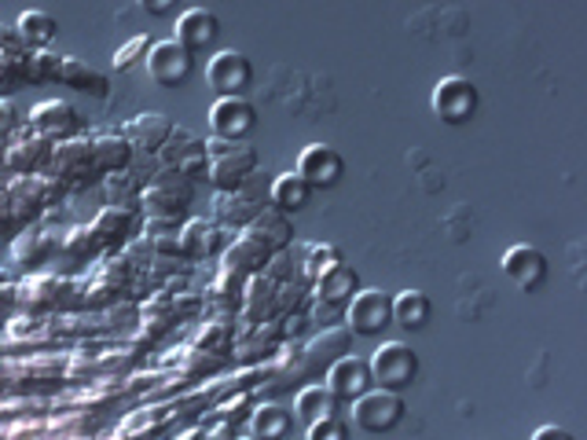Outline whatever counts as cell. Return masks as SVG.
Wrapping results in <instances>:
<instances>
[{
    "instance_id": "obj_1",
    "label": "cell",
    "mask_w": 587,
    "mask_h": 440,
    "mask_svg": "<svg viewBox=\"0 0 587 440\" xmlns=\"http://www.w3.org/2000/svg\"><path fill=\"white\" fill-rule=\"evenodd\" d=\"M206 158H210V184L217 191H243V184L258 172V150L250 144L232 140H206Z\"/></svg>"
},
{
    "instance_id": "obj_2",
    "label": "cell",
    "mask_w": 587,
    "mask_h": 440,
    "mask_svg": "<svg viewBox=\"0 0 587 440\" xmlns=\"http://www.w3.org/2000/svg\"><path fill=\"white\" fill-rule=\"evenodd\" d=\"M367 364H371L375 389H386V392H405L419 378V353L408 342H382Z\"/></svg>"
},
{
    "instance_id": "obj_3",
    "label": "cell",
    "mask_w": 587,
    "mask_h": 440,
    "mask_svg": "<svg viewBox=\"0 0 587 440\" xmlns=\"http://www.w3.org/2000/svg\"><path fill=\"white\" fill-rule=\"evenodd\" d=\"M386 327H394V294L364 286L349 305H345V331L353 338H378Z\"/></svg>"
},
{
    "instance_id": "obj_4",
    "label": "cell",
    "mask_w": 587,
    "mask_h": 440,
    "mask_svg": "<svg viewBox=\"0 0 587 440\" xmlns=\"http://www.w3.org/2000/svg\"><path fill=\"white\" fill-rule=\"evenodd\" d=\"M60 195V184L49 177H11L0 191V202L11 220H38Z\"/></svg>"
},
{
    "instance_id": "obj_5",
    "label": "cell",
    "mask_w": 587,
    "mask_h": 440,
    "mask_svg": "<svg viewBox=\"0 0 587 440\" xmlns=\"http://www.w3.org/2000/svg\"><path fill=\"white\" fill-rule=\"evenodd\" d=\"M191 206V184L177 177L169 169H158L151 180L144 184L140 191V210L144 217H163V220H177L184 210Z\"/></svg>"
},
{
    "instance_id": "obj_6",
    "label": "cell",
    "mask_w": 587,
    "mask_h": 440,
    "mask_svg": "<svg viewBox=\"0 0 587 440\" xmlns=\"http://www.w3.org/2000/svg\"><path fill=\"white\" fill-rule=\"evenodd\" d=\"M478 85L470 77H441L433 85V96H430V107L433 114L441 118L444 125H467V122H474V114H478Z\"/></svg>"
},
{
    "instance_id": "obj_7",
    "label": "cell",
    "mask_w": 587,
    "mask_h": 440,
    "mask_svg": "<svg viewBox=\"0 0 587 440\" xmlns=\"http://www.w3.org/2000/svg\"><path fill=\"white\" fill-rule=\"evenodd\" d=\"M206 81L210 88H217L221 99H247V92L253 85V63L247 52L224 49L206 63Z\"/></svg>"
},
{
    "instance_id": "obj_8",
    "label": "cell",
    "mask_w": 587,
    "mask_h": 440,
    "mask_svg": "<svg viewBox=\"0 0 587 440\" xmlns=\"http://www.w3.org/2000/svg\"><path fill=\"white\" fill-rule=\"evenodd\" d=\"M400 419H405V397H400V392L371 389L367 397L353 404V422L360 426L364 433H389V430H397Z\"/></svg>"
},
{
    "instance_id": "obj_9",
    "label": "cell",
    "mask_w": 587,
    "mask_h": 440,
    "mask_svg": "<svg viewBox=\"0 0 587 440\" xmlns=\"http://www.w3.org/2000/svg\"><path fill=\"white\" fill-rule=\"evenodd\" d=\"M147 77L163 88H184L195 74V55H188L177 41H155L147 52Z\"/></svg>"
},
{
    "instance_id": "obj_10",
    "label": "cell",
    "mask_w": 587,
    "mask_h": 440,
    "mask_svg": "<svg viewBox=\"0 0 587 440\" xmlns=\"http://www.w3.org/2000/svg\"><path fill=\"white\" fill-rule=\"evenodd\" d=\"M297 177H302L313 191H327L338 188L345 177V158L338 155L335 147L327 144H308L302 155H297Z\"/></svg>"
},
{
    "instance_id": "obj_11",
    "label": "cell",
    "mask_w": 587,
    "mask_h": 440,
    "mask_svg": "<svg viewBox=\"0 0 587 440\" xmlns=\"http://www.w3.org/2000/svg\"><path fill=\"white\" fill-rule=\"evenodd\" d=\"M210 129L217 140L247 144V136L258 129V111L250 99H217L210 107Z\"/></svg>"
},
{
    "instance_id": "obj_12",
    "label": "cell",
    "mask_w": 587,
    "mask_h": 440,
    "mask_svg": "<svg viewBox=\"0 0 587 440\" xmlns=\"http://www.w3.org/2000/svg\"><path fill=\"white\" fill-rule=\"evenodd\" d=\"M52 147H55V144H49L44 136H38L33 129H19V133L8 140V161H4V169L15 172V177H38L41 169H49Z\"/></svg>"
},
{
    "instance_id": "obj_13",
    "label": "cell",
    "mask_w": 587,
    "mask_h": 440,
    "mask_svg": "<svg viewBox=\"0 0 587 440\" xmlns=\"http://www.w3.org/2000/svg\"><path fill=\"white\" fill-rule=\"evenodd\" d=\"M324 386L335 392L342 404H356L360 397L375 389V378H371V364L364 360V356H342V360L327 370V381Z\"/></svg>"
},
{
    "instance_id": "obj_14",
    "label": "cell",
    "mask_w": 587,
    "mask_h": 440,
    "mask_svg": "<svg viewBox=\"0 0 587 440\" xmlns=\"http://www.w3.org/2000/svg\"><path fill=\"white\" fill-rule=\"evenodd\" d=\"M122 136L129 140L133 150H140L147 158H158V150H163L172 136V118L163 111H144L122 125Z\"/></svg>"
},
{
    "instance_id": "obj_15",
    "label": "cell",
    "mask_w": 587,
    "mask_h": 440,
    "mask_svg": "<svg viewBox=\"0 0 587 440\" xmlns=\"http://www.w3.org/2000/svg\"><path fill=\"white\" fill-rule=\"evenodd\" d=\"M349 353H353V334L345 327H324V334H316V338L302 349L308 378L327 375V370L335 367L342 356H349Z\"/></svg>"
},
{
    "instance_id": "obj_16",
    "label": "cell",
    "mask_w": 587,
    "mask_h": 440,
    "mask_svg": "<svg viewBox=\"0 0 587 440\" xmlns=\"http://www.w3.org/2000/svg\"><path fill=\"white\" fill-rule=\"evenodd\" d=\"M88 228H92V235H96L99 250H125L136 235H140V217H136V210L103 206Z\"/></svg>"
},
{
    "instance_id": "obj_17",
    "label": "cell",
    "mask_w": 587,
    "mask_h": 440,
    "mask_svg": "<svg viewBox=\"0 0 587 440\" xmlns=\"http://www.w3.org/2000/svg\"><path fill=\"white\" fill-rule=\"evenodd\" d=\"M503 272L506 280L517 283V291L533 294L547 283V258L536 247H528V242H517V247L503 253Z\"/></svg>"
},
{
    "instance_id": "obj_18",
    "label": "cell",
    "mask_w": 587,
    "mask_h": 440,
    "mask_svg": "<svg viewBox=\"0 0 587 440\" xmlns=\"http://www.w3.org/2000/svg\"><path fill=\"white\" fill-rule=\"evenodd\" d=\"M172 41H177L188 55L210 52L213 44L221 41V19H217L213 11H206V8L184 11V15L177 19V38H172Z\"/></svg>"
},
{
    "instance_id": "obj_19",
    "label": "cell",
    "mask_w": 587,
    "mask_h": 440,
    "mask_svg": "<svg viewBox=\"0 0 587 440\" xmlns=\"http://www.w3.org/2000/svg\"><path fill=\"white\" fill-rule=\"evenodd\" d=\"M30 129L44 136L49 144L74 140L77 133V111L66 99H44L30 111Z\"/></svg>"
},
{
    "instance_id": "obj_20",
    "label": "cell",
    "mask_w": 587,
    "mask_h": 440,
    "mask_svg": "<svg viewBox=\"0 0 587 440\" xmlns=\"http://www.w3.org/2000/svg\"><path fill=\"white\" fill-rule=\"evenodd\" d=\"M55 184H71V180H85L92 177V140H82V136H74V140H63L52 147V161H49Z\"/></svg>"
},
{
    "instance_id": "obj_21",
    "label": "cell",
    "mask_w": 587,
    "mask_h": 440,
    "mask_svg": "<svg viewBox=\"0 0 587 440\" xmlns=\"http://www.w3.org/2000/svg\"><path fill=\"white\" fill-rule=\"evenodd\" d=\"M360 291H364V286H360V272H356L353 264H345V261L335 264V269H327L313 283L316 301H319V305H327V308H345Z\"/></svg>"
},
{
    "instance_id": "obj_22",
    "label": "cell",
    "mask_w": 587,
    "mask_h": 440,
    "mask_svg": "<svg viewBox=\"0 0 587 440\" xmlns=\"http://www.w3.org/2000/svg\"><path fill=\"white\" fill-rule=\"evenodd\" d=\"M243 235H250L253 242H261L269 253H283V250H291L294 247V220L280 213V210H261L258 220L243 231Z\"/></svg>"
},
{
    "instance_id": "obj_23",
    "label": "cell",
    "mask_w": 587,
    "mask_h": 440,
    "mask_svg": "<svg viewBox=\"0 0 587 440\" xmlns=\"http://www.w3.org/2000/svg\"><path fill=\"white\" fill-rule=\"evenodd\" d=\"M180 258L188 261H206L217 250H224V228H217L213 220H188L180 224Z\"/></svg>"
},
{
    "instance_id": "obj_24",
    "label": "cell",
    "mask_w": 587,
    "mask_h": 440,
    "mask_svg": "<svg viewBox=\"0 0 587 440\" xmlns=\"http://www.w3.org/2000/svg\"><path fill=\"white\" fill-rule=\"evenodd\" d=\"M264 210L261 202H253L247 191H217L213 195V224L217 228H235L247 231L258 213Z\"/></svg>"
},
{
    "instance_id": "obj_25",
    "label": "cell",
    "mask_w": 587,
    "mask_h": 440,
    "mask_svg": "<svg viewBox=\"0 0 587 440\" xmlns=\"http://www.w3.org/2000/svg\"><path fill=\"white\" fill-rule=\"evenodd\" d=\"M294 419L305 426L327 422V419H342V400L331 392L327 386H305L294 400Z\"/></svg>"
},
{
    "instance_id": "obj_26",
    "label": "cell",
    "mask_w": 587,
    "mask_h": 440,
    "mask_svg": "<svg viewBox=\"0 0 587 440\" xmlns=\"http://www.w3.org/2000/svg\"><path fill=\"white\" fill-rule=\"evenodd\" d=\"M136 158V150L129 147L122 133H99L92 136V169L99 172V177H111V172H122L129 169Z\"/></svg>"
},
{
    "instance_id": "obj_27",
    "label": "cell",
    "mask_w": 587,
    "mask_h": 440,
    "mask_svg": "<svg viewBox=\"0 0 587 440\" xmlns=\"http://www.w3.org/2000/svg\"><path fill=\"white\" fill-rule=\"evenodd\" d=\"M275 291H280V286L269 283L264 275H250L247 291H243V308H239L247 327H261V323L275 319Z\"/></svg>"
},
{
    "instance_id": "obj_28",
    "label": "cell",
    "mask_w": 587,
    "mask_h": 440,
    "mask_svg": "<svg viewBox=\"0 0 587 440\" xmlns=\"http://www.w3.org/2000/svg\"><path fill=\"white\" fill-rule=\"evenodd\" d=\"M269 202H272V210H280L286 217H294V213H302L308 210V202H313V188L297 177V172H280V177L272 180V188H269Z\"/></svg>"
},
{
    "instance_id": "obj_29",
    "label": "cell",
    "mask_w": 587,
    "mask_h": 440,
    "mask_svg": "<svg viewBox=\"0 0 587 440\" xmlns=\"http://www.w3.org/2000/svg\"><path fill=\"white\" fill-rule=\"evenodd\" d=\"M272 253L261 247V242H253L250 235H239L232 247H224V269L243 275V280H250V275H261L264 264H269Z\"/></svg>"
},
{
    "instance_id": "obj_30",
    "label": "cell",
    "mask_w": 587,
    "mask_h": 440,
    "mask_svg": "<svg viewBox=\"0 0 587 440\" xmlns=\"http://www.w3.org/2000/svg\"><path fill=\"white\" fill-rule=\"evenodd\" d=\"M294 433V415L280 404H258L250 411V437L253 440H286Z\"/></svg>"
},
{
    "instance_id": "obj_31",
    "label": "cell",
    "mask_w": 587,
    "mask_h": 440,
    "mask_svg": "<svg viewBox=\"0 0 587 440\" xmlns=\"http://www.w3.org/2000/svg\"><path fill=\"white\" fill-rule=\"evenodd\" d=\"M430 316H433V301L426 297L422 291H400L394 294V323L400 331L416 334L430 327Z\"/></svg>"
},
{
    "instance_id": "obj_32",
    "label": "cell",
    "mask_w": 587,
    "mask_h": 440,
    "mask_svg": "<svg viewBox=\"0 0 587 440\" xmlns=\"http://www.w3.org/2000/svg\"><path fill=\"white\" fill-rule=\"evenodd\" d=\"M15 33L19 41L27 44L30 52H41V49H52V41L60 38V22H55L49 11H22L19 22H15Z\"/></svg>"
},
{
    "instance_id": "obj_33",
    "label": "cell",
    "mask_w": 587,
    "mask_h": 440,
    "mask_svg": "<svg viewBox=\"0 0 587 440\" xmlns=\"http://www.w3.org/2000/svg\"><path fill=\"white\" fill-rule=\"evenodd\" d=\"M55 247H63V242L55 239L52 231L33 228V231H27V235H19L15 242H11V261L22 264V269H38V264L52 258Z\"/></svg>"
},
{
    "instance_id": "obj_34",
    "label": "cell",
    "mask_w": 587,
    "mask_h": 440,
    "mask_svg": "<svg viewBox=\"0 0 587 440\" xmlns=\"http://www.w3.org/2000/svg\"><path fill=\"white\" fill-rule=\"evenodd\" d=\"M195 155H206V140H199V136H195L191 129H184V125H172V136L166 140V147L158 150V169L177 172L184 161Z\"/></svg>"
},
{
    "instance_id": "obj_35",
    "label": "cell",
    "mask_w": 587,
    "mask_h": 440,
    "mask_svg": "<svg viewBox=\"0 0 587 440\" xmlns=\"http://www.w3.org/2000/svg\"><path fill=\"white\" fill-rule=\"evenodd\" d=\"M60 85L85 92V96H107L111 81L103 77L99 71H92V66H88L85 60H77V55H63V66H60Z\"/></svg>"
},
{
    "instance_id": "obj_36",
    "label": "cell",
    "mask_w": 587,
    "mask_h": 440,
    "mask_svg": "<svg viewBox=\"0 0 587 440\" xmlns=\"http://www.w3.org/2000/svg\"><path fill=\"white\" fill-rule=\"evenodd\" d=\"M243 291H247V280H243V275L221 269V275L213 280L210 297H206V301H210V308L217 312V316L228 319V316H235V312L243 308Z\"/></svg>"
},
{
    "instance_id": "obj_37",
    "label": "cell",
    "mask_w": 587,
    "mask_h": 440,
    "mask_svg": "<svg viewBox=\"0 0 587 440\" xmlns=\"http://www.w3.org/2000/svg\"><path fill=\"white\" fill-rule=\"evenodd\" d=\"M140 191H144V177H136L133 166L103 177V199H107V206H118V210L140 206Z\"/></svg>"
},
{
    "instance_id": "obj_38",
    "label": "cell",
    "mask_w": 587,
    "mask_h": 440,
    "mask_svg": "<svg viewBox=\"0 0 587 440\" xmlns=\"http://www.w3.org/2000/svg\"><path fill=\"white\" fill-rule=\"evenodd\" d=\"M342 250L331 247V242H308V247H302V261H297V275L313 286L319 275H324L327 269H335V264H342Z\"/></svg>"
},
{
    "instance_id": "obj_39",
    "label": "cell",
    "mask_w": 587,
    "mask_h": 440,
    "mask_svg": "<svg viewBox=\"0 0 587 440\" xmlns=\"http://www.w3.org/2000/svg\"><path fill=\"white\" fill-rule=\"evenodd\" d=\"M60 291H63V283L52 280V275H30L27 283L15 286V301H22V305H30V308H49L60 301Z\"/></svg>"
},
{
    "instance_id": "obj_40",
    "label": "cell",
    "mask_w": 587,
    "mask_h": 440,
    "mask_svg": "<svg viewBox=\"0 0 587 440\" xmlns=\"http://www.w3.org/2000/svg\"><path fill=\"white\" fill-rule=\"evenodd\" d=\"M195 345H199V353H210V356H228L235 349V327L228 319H210L206 327L199 331V338H195Z\"/></svg>"
},
{
    "instance_id": "obj_41",
    "label": "cell",
    "mask_w": 587,
    "mask_h": 440,
    "mask_svg": "<svg viewBox=\"0 0 587 440\" xmlns=\"http://www.w3.org/2000/svg\"><path fill=\"white\" fill-rule=\"evenodd\" d=\"M280 342H283L280 327H269V331L258 327V338H253V342H235V353L243 356L247 364H253V360H261V356H269V353L280 349Z\"/></svg>"
},
{
    "instance_id": "obj_42",
    "label": "cell",
    "mask_w": 587,
    "mask_h": 440,
    "mask_svg": "<svg viewBox=\"0 0 587 440\" xmlns=\"http://www.w3.org/2000/svg\"><path fill=\"white\" fill-rule=\"evenodd\" d=\"M151 38H144V33H136V38H129L122 44V49H114L111 55V63H114V71H133L136 63H144L147 60V52H151Z\"/></svg>"
},
{
    "instance_id": "obj_43",
    "label": "cell",
    "mask_w": 587,
    "mask_h": 440,
    "mask_svg": "<svg viewBox=\"0 0 587 440\" xmlns=\"http://www.w3.org/2000/svg\"><path fill=\"white\" fill-rule=\"evenodd\" d=\"M60 66H63V55H55L52 49L30 52V60H27V81H60Z\"/></svg>"
},
{
    "instance_id": "obj_44",
    "label": "cell",
    "mask_w": 587,
    "mask_h": 440,
    "mask_svg": "<svg viewBox=\"0 0 587 440\" xmlns=\"http://www.w3.org/2000/svg\"><path fill=\"white\" fill-rule=\"evenodd\" d=\"M264 280L275 283V286H283V283H294V280H302L297 275V261H294V253L291 250H283V253H272L269 264H264Z\"/></svg>"
},
{
    "instance_id": "obj_45",
    "label": "cell",
    "mask_w": 587,
    "mask_h": 440,
    "mask_svg": "<svg viewBox=\"0 0 587 440\" xmlns=\"http://www.w3.org/2000/svg\"><path fill=\"white\" fill-rule=\"evenodd\" d=\"M96 250H99V242H96V235H92V228H74L71 235L63 239V253H66V258H74V261H82V264Z\"/></svg>"
},
{
    "instance_id": "obj_46",
    "label": "cell",
    "mask_w": 587,
    "mask_h": 440,
    "mask_svg": "<svg viewBox=\"0 0 587 440\" xmlns=\"http://www.w3.org/2000/svg\"><path fill=\"white\" fill-rule=\"evenodd\" d=\"M122 258L129 269H147L151 272V264H155V247H151V239H144V235H136L129 247L122 250Z\"/></svg>"
},
{
    "instance_id": "obj_47",
    "label": "cell",
    "mask_w": 587,
    "mask_h": 440,
    "mask_svg": "<svg viewBox=\"0 0 587 440\" xmlns=\"http://www.w3.org/2000/svg\"><path fill=\"white\" fill-rule=\"evenodd\" d=\"M308 440H349V426L345 419H327V422H316L305 430Z\"/></svg>"
},
{
    "instance_id": "obj_48",
    "label": "cell",
    "mask_w": 587,
    "mask_h": 440,
    "mask_svg": "<svg viewBox=\"0 0 587 440\" xmlns=\"http://www.w3.org/2000/svg\"><path fill=\"white\" fill-rule=\"evenodd\" d=\"M22 129V118H19V107H15V99L11 96H0V136L4 140H11Z\"/></svg>"
},
{
    "instance_id": "obj_49",
    "label": "cell",
    "mask_w": 587,
    "mask_h": 440,
    "mask_svg": "<svg viewBox=\"0 0 587 440\" xmlns=\"http://www.w3.org/2000/svg\"><path fill=\"white\" fill-rule=\"evenodd\" d=\"M247 411H253V404H250L247 392H239L235 400H228L224 408H221V422H232V426H239V422L247 419Z\"/></svg>"
},
{
    "instance_id": "obj_50",
    "label": "cell",
    "mask_w": 587,
    "mask_h": 440,
    "mask_svg": "<svg viewBox=\"0 0 587 440\" xmlns=\"http://www.w3.org/2000/svg\"><path fill=\"white\" fill-rule=\"evenodd\" d=\"M308 323H313V316H308V312H291V316H283L280 334H283V338H297V334H305Z\"/></svg>"
},
{
    "instance_id": "obj_51",
    "label": "cell",
    "mask_w": 587,
    "mask_h": 440,
    "mask_svg": "<svg viewBox=\"0 0 587 440\" xmlns=\"http://www.w3.org/2000/svg\"><path fill=\"white\" fill-rule=\"evenodd\" d=\"M235 437H239V426H232V422H217L206 430V440H235Z\"/></svg>"
},
{
    "instance_id": "obj_52",
    "label": "cell",
    "mask_w": 587,
    "mask_h": 440,
    "mask_svg": "<svg viewBox=\"0 0 587 440\" xmlns=\"http://www.w3.org/2000/svg\"><path fill=\"white\" fill-rule=\"evenodd\" d=\"M533 440H577V437H573L569 430H562V426H539Z\"/></svg>"
},
{
    "instance_id": "obj_53",
    "label": "cell",
    "mask_w": 587,
    "mask_h": 440,
    "mask_svg": "<svg viewBox=\"0 0 587 440\" xmlns=\"http://www.w3.org/2000/svg\"><path fill=\"white\" fill-rule=\"evenodd\" d=\"M177 440H206V426H195V430H184Z\"/></svg>"
},
{
    "instance_id": "obj_54",
    "label": "cell",
    "mask_w": 587,
    "mask_h": 440,
    "mask_svg": "<svg viewBox=\"0 0 587 440\" xmlns=\"http://www.w3.org/2000/svg\"><path fill=\"white\" fill-rule=\"evenodd\" d=\"M4 161H8V140L0 136V169H4Z\"/></svg>"
},
{
    "instance_id": "obj_55",
    "label": "cell",
    "mask_w": 587,
    "mask_h": 440,
    "mask_svg": "<svg viewBox=\"0 0 587 440\" xmlns=\"http://www.w3.org/2000/svg\"><path fill=\"white\" fill-rule=\"evenodd\" d=\"M235 440H253V437H235Z\"/></svg>"
}]
</instances>
